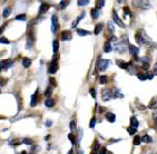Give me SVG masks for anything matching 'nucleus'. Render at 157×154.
<instances>
[{"label":"nucleus","instance_id":"obj_19","mask_svg":"<svg viewBox=\"0 0 157 154\" xmlns=\"http://www.w3.org/2000/svg\"><path fill=\"white\" fill-rule=\"evenodd\" d=\"M103 24H98V25H96V27H95V35H99V32L103 30Z\"/></svg>","mask_w":157,"mask_h":154},{"label":"nucleus","instance_id":"obj_40","mask_svg":"<svg viewBox=\"0 0 157 154\" xmlns=\"http://www.w3.org/2000/svg\"><path fill=\"white\" fill-rule=\"evenodd\" d=\"M124 14H125V16H130V10H129V8L128 7H124Z\"/></svg>","mask_w":157,"mask_h":154},{"label":"nucleus","instance_id":"obj_6","mask_svg":"<svg viewBox=\"0 0 157 154\" xmlns=\"http://www.w3.org/2000/svg\"><path fill=\"white\" fill-rule=\"evenodd\" d=\"M57 69H58V65H57V61H56V59H52V61H51V64L49 65V68H48V72H49V74H55L57 72Z\"/></svg>","mask_w":157,"mask_h":154},{"label":"nucleus","instance_id":"obj_26","mask_svg":"<svg viewBox=\"0 0 157 154\" xmlns=\"http://www.w3.org/2000/svg\"><path fill=\"white\" fill-rule=\"evenodd\" d=\"M104 5H105V0H97V1H96V8L97 9L103 8Z\"/></svg>","mask_w":157,"mask_h":154},{"label":"nucleus","instance_id":"obj_39","mask_svg":"<svg viewBox=\"0 0 157 154\" xmlns=\"http://www.w3.org/2000/svg\"><path fill=\"white\" fill-rule=\"evenodd\" d=\"M89 93H90V95L94 98H96V91H95V88H90V89H89Z\"/></svg>","mask_w":157,"mask_h":154},{"label":"nucleus","instance_id":"obj_7","mask_svg":"<svg viewBox=\"0 0 157 154\" xmlns=\"http://www.w3.org/2000/svg\"><path fill=\"white\" fill-rule=\"evenodd\" d=\"M12 60L11 59H6V60H1V69H8L9 67L12 66Z\"/></svg>","mask_w":157,"mask_h":154},{"label":"nucleus","instance_id":"obj_34","mask_svg":"<svg viewBox=\"0 0 157 154\" xmlns=\"http://www.w3.org/2000/svg\"><path fill=\"white\" fill-rule=\"evenodd\" d=\"M67 6H68V0H63V1H61V4H60V8L61 9H64V8H66Z\"/></svg>","mask_w":157,"mask_h":154},{"label":"nucleus","instance_id":"obj_12","mask_svg":"<svg viewBox=\"0 0 157 154\" xmlns=\"http://www.w3.org/2000/svg\"><path fill=\"white\" fill-rule=\"evenodd\" d=\"M116 64H117V66H119L120 68H123V69H127L128 68V64L126 63V61H124V60H116Z\"/></svg>","mask_w":157,"mask_h":154},{"label":"nucleus","instance_id":"obj_5","mask_svg":"<svg viewBox=\"0 0 157 154\" xmlns=\"http://www.w3.org/2000/svg\"><path fill=\"white\" fill-rule=\"evenodd\" d=\"M113 20H114V23H115L116 25H118V26L122 27V28H124L125 27V24L123 23L122 19L118 17V15H117L116 11H113Z\"/></svg>","mask_w":157,"mask_h":154},{"label":"nucleus","instance_id":"obj_2","mask_svg":"<svg viewBox=\"0 0 157 154\" xmlns=\"http://www.w3.org/2000/svg\"><path fill=\"white\" fill-rule=\"evenodd\" d=\"M133 5L134 7L141 9V10H148L152 7L148 0H133Z\"/></svg>","mask_w":157,"mask_h":154},{"label":"nucleus","instance_id":"obj_45","mask_svg":"<svg viewBox=\"0 0 157 154\" xmlns=\"http://www.w3.org/2000/svg\"><path fill=\"white\" fill-rule=\"evenodd\" d=\"M49 82H50V84H51L52 86H56V81H55V79L52 78V77H51V78H49Z\"/></svg>","mask_w":157,"mask_h":154},{"label":"nucleus","instance_id":"obj_50","mask_svg":"<svg viewBox=\"0 0 157 154\" xmlns=\"http://www.w3.org/2000/svg\"><path fill=\"white\" fill-rule=\"evenodd\" d=\"M144 69H148V67H149V65H148V64H144Z\"/></svg>","mask_w":157,"mask_h":154},{"label":"nucleus","instance_id":"obj_51","mask_svg":"<svg viewBox=\"0 0 157 154\" xmlns=\"http://www.w3.org/2000/svg\"><path fill=\"white\" fill-rule=\"evenodd\" d=\"M125 1V0H118V2H119V4H123V2H124Z\"/></svg>","mask_w":157,"mask_h":154},{"label":"nucleus","instance_id":"obj_32","mask_svg":"<svg viewBox=\"0 0 157 154\" xmlns=\"http://www.w3.org/2000/svg\"><path fill=\"white\" fill-rule=\"evenodd\" d=\"M37 104V101H36V94H33L31 96V103H30V105L31 106H36Z\"/></svg>","mask_w":157,"mask_h":154},{"label":"nucleus","instance_id":"obj_13","mask_svg":"<svg viewBox=\"0 0 157 154\" xmlns=\"http://www.w3.org/2000/svg\"><path fill=\"white\" fill-rule=\"evenodd\" d=\"M106 119L108 122H110V123H114L115 122V119H116V116H115V114H113V113H106Z\"/></svg>","mask_w":157,"mask_h":154},{"label":"nucleus","instance_id":"obj_11","mask_svg":"<svg viewBox=\"0 0 157 154\" xmlns=\"http://www.w3.org/2000/svg\"><path fill=\"white\" fill-rule=\"evenodd\" d=\"M139 123H138V119L135 117V116H131L130 117V127H134V128H137Z\"/></svg>","mask_w":157,"mask_h":154},{"label":"nucleus","instance_id":"obj_29","mask_svg":"<svg viewBox=\"0 0 157 154\" xmlns=\"http://www.w3.org/2000/svg\"><path fill=\"white\" fill-rule=\"evenodd\" d=\"M16 20H18V21H25L26 20V15H18V16L16 17Z\"/></svg>","mask_w":157,"mask_h":154},{"label":"nucleus","instance_id":"obj_37","mask_svg":"<svg viewBox=\"0 0 157 154\" xmlns=\"http://www.w3.org/2000/svg\"><path fill=\"white\" fill-rule=\"evenodd\" d=\"M70 130H71V131H75L76 130V122L75 121L70 122Z\"/></svg>","mask_w":157,"mask_h":154},{"label":"nucleus","instance_id":"obj_49","mask_svg":"<svg viewBox=\"0 0 157 154\" xmlns=\"http://www.w3.org/2000/svg\"><path fill=\"white\" fill-rule=\"evenodd\" d=\"M81 134H82V130H79V136H78V141H80V138H81Z\"/></svg>","mask_w":157,"mask_h":154},{"label":"nucleus","instance_id":"obj_9","mask_svg":"<svg viewBox=\"0 0 157 154\" xmlns=\"http://www.w3.org/2000/svg\"><path fill=\"white\" fill-rule=\"evenodd\" d=\"M128 48H129V53H130V55H133V56H137L138 53H139V48L136 47V46L129 45Z\"/></svg>","mask_w":157,"mask_h":154},{"label":"nucleus","instance_id":"obj_46","mask_svg":"<svg viewBox=\"0 0 157 154\" xmlns=\"http://www.w3.org/2000/svg\"><path fill=\"white\" fill-rule=\"evenodd\" d=\"M45 124H46V126H47V127H50V126H51V121H46Z\"/></svg>","mask_w":157,"mask_h":154},{"label":"nucleus","instance_id":"obj_48","mask_svg":"<svg viewBox=\"0 0 157 154\" xmlns=\"http://www.w3.org/2000/svg\"><path fill=\"white\" fill-rule=\"evenodd\" d=\"M153 117L155 118V122H156V126H157V113H154V114H153Z\"/></svg>","mask_w":157,"mask_h":154},{"label":"nucleus","instance_id":"obj_21","mask_svg":"<svg viewBox=\"0 0 157 154\" xmlns=\"http://www.w3.org/2000/svg\"><path fill=\"white\" fill-rule=\"evenodd\" d=\"M58 49H59V42H58V40H54V42H52V50H54L55 54L58 51Z\"/></svg>","mask_w":157,"mask_h":154},{"label":"nucleus","instance_id":"obj_4","mask_svg":"<svg viewBox=\"0 0 157 154\" xmlns=\"http://www.w3.org/2000/svg\"><path fill=\"white\" fill-rule=\"evenodd\" d=\"M114 97H115V94H114V92L109 91V89H106V91L103 92V100L105 102L112 100V98H114Z\"/></svg>","mask_w":157,"mask_h":154},{"label":"nucleus","instance_id":"obj_23","mask_svg":"<svg viewBox=\"0 0 157 154\" xmlns=\"http://www.w3.org/2000/svg\"><path fill=\"white\" fill-rule=\"evenodd\" d=\"M141 142H145V143H152V137L149 135H144L141 137Z\"/></svg>","mask_w":157,"mask_h":154},{"label":"nucleus","instance_id":"obj_17","mask_svg":"<svg viewBox=\"0 0 157 154\" xmlns=\"http://www.w3.org/2000/svg\"><path fill=\"white\" fill-rule=\"evenodd\" d=\"M31 65V60L29 59V58H23L22 59V66L25 68H28V67Z\"/></svg>","mask_w":157,"mask_h":154},{"label":"nucleus","instance_id":"obj_1","mask_svg":"<svg viewBox=\"0 0 157 154\" xmlns=\"http://www.w3.org/2000/svg\"><path fill=\"white\" fill-rule=\"evenodd\" d=\"M135 39L137 40L138 44H141V45H152L153 44L150 38L147 36V34L143 29H139L135 34Z\"/></svg>","mask_w":157,"mask_h":154},{"label":"nucleus","instance_id":"obj_47","mask_svg":"<svg viewBox=\"0 0 157 154\" xmlns=\"http://www.w3.org/2000/svg\"><path fill=\"white\" fill-rule=\"evenodd\" d=\"M154 74L157 76V63L155 64V66H154Z\"/></svg>","mask_w":157,"mask_h":154},{"label":"nucleus","instance_id":"obj_30","mask_svg":"<svg viewBox=\"0 0 157 154\" xmlns=\"http://www.w3.org/2000/svg\"><path fill=\"white\" fill-rule=\"evenodd\" d=\"M135 145H139V144L141 143V137H139V136H136L134 138V142H133Z\"/></svg>","mask_w":157,"mask_h":154},{"label":"nucleus","instance_id":"obj_28","mask_svg":"<svg viewBox=\"0 0 157 154\" xmlns=\"http://www.w3.org/2000/svg\"><path fill=\"white\" fill-rule=\"evenodd\" d=\"M107 79H108V78H107V76L103 75V76L99 77V83H100V84H106V83H107Z\"/></svg>","mask_w":157,"mask_h":154},{"label":"nucleus","instance_id":"obj_18","mask_svg":"<svg viewBox=\"0 0 157 154\" xmlns=\"http://www.w3.org/2000/svg\"><path fill=\"white\" fill-rule=\"evenodd\" d=\"M45 105L47 106V107H52L55 105V101L52 100V98H47L45 102Z\"/></svg>","mask_w":157,"mask_h":154},{"label":"nucleus","instance_id":"obj_20","mask_svg":"<svg viewBox=\"0 0 157 154\" xmlns=\"http://www.w3.org/2000/svg\"><path fill=\"white\" fill-rule=\"evenodd\" d=\"M84 17H85V12H82V14L79 15V17L76 19V21H75V23H73V25H71V27H73V28H75V27L77 26V24H78L79 21H80V19H82V18H84Z\"/></svg>","mask_w":157,"mask_h":154},{"label":"nucleus","instance_id":"obj_10","mask_svg":"<svg viewBox=\"0 0 157 154\" xmlns=\"http://www.w3.org/2000/svg\"><path fill=\"white\" fill-rule=\"evenodd\" d=\"M56 30H57V16H52L51 17V31L52 32H56Z\"/></svg>","mask_w":157,"mask_h":154},{"label":"nucleus","instance_id":"obj_15","mask_svg":"<svg viewBox=\"0 0 157 154\" xmlns=\"http://www.w3.org/2000/svg\"><path fill=\"white\" fill-rule=\"evenodd\" d=\"M112 50H113V47H112L110 41H106L105 42V46H104V51L105 53H110Z\"/></svg>","mask_w":157,"mask_h":154},{"label":"nucleus","instance_id":"obj_3","mask_svg":"<svg viewBox=\"0 0 157 154\" xmlns=\"http://www.w3.org/2000/svg\"><path fill=\"white\" fill-rule=\"evenodd\" d=\"M109 65H110V60L108 59H101V58H99L97 61V68L99 72H104Z\"/></svg>","mask_w":157,"mask_h":154},{"label":"nucleus","instance_id":"obj_22","mask_svg":"<svg viewBox=\"0 0 157 154\" xmlns=\"http://www.w3.org/2000/svg\"><path fill=\"white\" fill-rule=\"evenodd\" d=\"M124 45H125V44H123V42H120V44H117V45H116V50L119 51V53H123V51L125 50Z\"/></svg>","mask_w":157,"mask_h":154},{"label":"nucleus","instance_id":"obj_14","mask_svg":"<svg viewBox=\"0 0 157 154\" xmlns=\"http://www.w3.org/2000/svg\"><path fill=\"white\" fill-rule=\"evenodd\" d=\"M99 14H100V11H99V9H97V8L91 9V11H90V15L94 19H97V18L99 17Z\"/></svg>","mask_w":157,"mask_h":154},{"label":"nucleus","instance_id":"obj_25","mask_svg":"<svg viewBox=\"0 0 157 154\" xmlns=\"http://www.w3.org/2000/svg\"><path fill=\"white\" fill-rule=\"evenodd\" d=\"M77 34H78L79 36H87V35H89V31H87V30H85V29H77Z\"/></svg>","mask_w":157,"mask_h":154},{"label":"nucleus","instance_id":"obj_52","mask_svg":"<svg viewBox=\"0 0 157 154\" xmlns=\"http://www.w3.org/2000/svg\"><path fill=\"white\" fill-rule=\"evenodd\" d=\"M73 152H74V151H73V150H70V151H69V153H68V154H73Z\"/></svg>","mask_w":157,"mask_h":154},{"label":"nucleus","instance_id":"obj_24","mask_svg":"<svg viewBox=\"0 0 157 154\" xmlns=\"http://www.w3.org/2000/svg\"><path fill=\"white\" fill-rule=\"evenodd\" d=\"M89 4V0H77V5L79 7H82V6H87Z\"/></svg>","mask_w":157,"mask_h":154},{"label":"nucleus","instance_id":"obj_44","mask_svg":"<svg viewBox=\"0 0 157 154\" xmlns=\"http://www.w3.org/2000/svg\"><path fill=\"white\" fill-rule=\"evenodd\" d=\"M99 154H107V151L105 147H101V149L99 150Z\"/></svg>","mask_w":157,"mask_h":154},{"label":"nucleus","instance_id":"obj_27","mask_svg":"<svg viewBox=\"0 0 157 154\" xmlns=\"http://www.w3.org/2000/svg\"><path fill=\"white\" fill-rule=\"evenodd\" d=\"M11 14V9L10 8H5V10H4V14H2V16H4L5 18H7L9 15Z\"/></svg>","mask_w":157,"mask_h":154},{"label":"nucleus","instance_id":"obj_41","mask_svg":"<svg viewBox=\"0 0 157 154\" xmlns=\"http://www.w3.org/2000/svg\"><path fill=\"white\" fill-rule=\"evenodd\" d=\"M68 138H69L70 141H71V143L74 144V145H75V144H76V140H75V137L73 136V134H69V135H68Z\"/></svg>","mask_w":157,"mask_h":154},{"label":"nucleus","instance_id":"obj_16","mask_svg":"<svg viewBox=\"0 0 157 154\" xmlns=\"http://www.w3.org/2000/svg\"><path fill=\"white\" fill-rule=\"evenodd\" d=\"M49 9V5L48 4H41L40 5V8H39V14H45L46 11H47Z\"/></svg>","mask_w":157,"mask_h":154},{"label":"nucleus","instance_id":"obj_36","mask_svg":"<svg viewBox=\"0 0 157 154\" xmlns=\"http://www.w3.org/2000/svg\"><path fill=\"white\" fill-rule=\"evenodd\" d=\"M136 130H137V128H134V127H128L127 128V131L129 132V134H131V135L136 133Z\"/></svg>","mask_w":157,"mask_h":154},{"label":"nucleus","instance_id":"obj_42","mask_svg":"<svg viewBox=\"0 0 157 154\" xmlns=\"http://www.w3.org/2000/svg\"><path fill=\"white\" fill-rule=\"evenodd\" d=\"M0 42H1V44H9V40H8V39H6L5 37H1V39H0Z\"/></svg>","mask_w":157,"mask_h":154},{"label":"nucleus","instance_id":"obj_35","mask_svg":"<svg viewBox=\"0 0 157 154\" xmlns=\"http://www.w3.org/2000/svg\"><path fill=\"white\" fill-rule=\"evenodd\" d=\"M50 95H51V87H48L47 89H46V92H45V96L49 97Z\"/></svg>","mask_w":157,"mask_h":154},{"label":"nucleus","instance_id":"obj_31","mask_svg":"<svg viewBox=\"0 0 157 154\" xmlns=\"http://www.w3.org/2000/svg\"><path fill=\"white\" fill-rule=\"evenodd\" d=\"M95 125H96V118L93 117V118H91V121H90V123H89V127H90V128H94Z\"/></svg>","mask_w":157,"mask_h":154},{"label":"nucleus","instance_id":"obj_43","mask_svg":"<svg viewBox=\"0 0 157 154\" xmlns=\"http://www.w3.org/2000/svg\"><path fill=\"white\" fill-rule=\"evenodd\" d=\"M108 29L110 30V32L114 31V26H113V23H108Z\"/></svg>","mask_w":157,"mask_h":154},{"label":"nucleus","instance_id":"obj_38","mask_svg":"<svg viewBox=\"0 0 157 154\" xmlns=\"http://www.w3.org/2000/svg\"><path fill=\"white\" fill-rule=\"evenodd\" d=\"M23 143L26 144V145H31V144H32V141L30 140V138H25V140H23Z\"/></svg>","mask_w":157,"mask_h":154},{"label":"nucleus","instance_id":"obj_8","mask_svg":"<svg viewBox=\"0 0 157 154\" xmlns=\"http://www.w3.org/2000/svg\"><path fill=\"white\" fill-rule=\"evenodd\" d=\"M61 39L64 41H68L71 39V32L68 31V30H65V31L61 32Z\"/></svg>","mask_w":157,"mask_h":154},{"label":"nucleus","instance_id":"obj_33","mask_svg":"<svg viewBox=\"0 0 157 154\" xmlns=\"http://www.w3.org/2000/svg\"><path fill=\"white\" fill-rule=\"evenodd\" d=\"M137 77L140 79V81H145V79H147V75H145V74H137Z\"/></svg>","mask_w":157,"mask_h":154}]
</instances>
